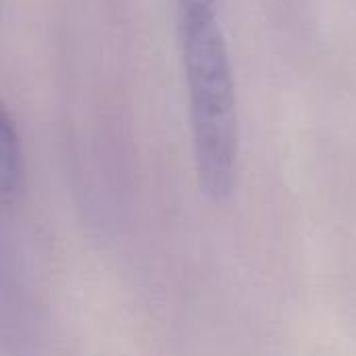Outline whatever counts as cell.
<instances>
[{
  "mask_svg": "<svg viewBox=\"0 0 356 356\" xmlns=\"http://www.w3.org/2000/svg\"><path fill=\"white\" fill-rule=\"evenodd\" d=\"M215 2L179 0V35L196 179L209 202L225 204L238 186L240 117L232 58Z\"/></svg>",
  "mask_w": 356,
  "mask_h": 356,
  "instance_id": "6da1fadb",
  "label": "cell"
},
{
  "mask_svg": "<svg viewBox=\"0 0 356 356\" xmlns=\"http://www.w3.org/2000/svg\"><path fill=\"white\" fill-rule=\"evenodd\" d=\"M25 192V154L19 129L8 111L0 117V202L4 209L15 207Z\"/></svg>",
  "mask_w": 356,
  "mask_h": 356,
  "instance_id": "7a4b0ae2",
  "label": "cell"
}]
</instances>
